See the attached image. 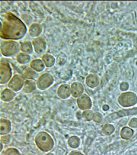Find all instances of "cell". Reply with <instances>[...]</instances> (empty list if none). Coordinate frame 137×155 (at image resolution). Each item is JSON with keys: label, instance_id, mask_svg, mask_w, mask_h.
I'll return each mask as SVG.
<instances>
[{"label": "cell", "instance_id": "21", "mask_svg": "<svg viewBox=\"0 0 137 155\" xmlns=\"http://www.w3.org/2000/svg\"><path fill=\"white\" fill-rule=\"evenodd\" d=\"M86 84L90 87H94L96 86L98 84L97 77L93 76V75L89 76L86 79Z\"/></svg>", "mask_w": 137, "mask_h": 155}, {"label": "cell", "instance_id": "7", "mask_svg": "<svg viewBox=\"0 0 137 155\" xmlns=\"http://www.w3.org/2000/svg\"><path fill=\"white\" fill-rule=\"evenodd\" d=\"M11 69L8 64L2 63L1 64V84H6L11 79Z\"/></svg>", "mask_w": 137, "mask_h": 155}, {"label": "cell", "instance_id": "22", "mask_svg": "<svg viewBox=\"0 0 137 155\" xmlns=\"http://www.w3.org/2000/svg\"><path fill=\"white\" fill-rule=\"evenodd\" d=\"M17 60L21 64H27L30 60V56L24 53H20L17 56Z\"/></svg>", "mask_w": 137, "mask_h": 155}, {"label": "cell", "instance_id": "12", "mask_svg": "<svg viewBox=\"0 0 137 155\" xmlns=\"http://www.w3.org/2000/svg\"><path fill=\"white\" fill-rule=\"evenodd\" d=\"M11 124L7 119H1V130L0 133L2 135H5L11 131Z\"/></svg>", "mask_w": 137, "mask_h": 155}, {"label": "cell", "instance_id": "3", "mask_svg": "<svg viewBox=\"0 0 137 155\" xmlns=\"http://www.w3.org/2000/svg\"><path fill=\"white\" fill-rule=\"evenodd\" d=\"M1 50L4 56H12L18 52L19 50V46L18 43L15 41H3L2 43Z\"/></svg>", "mask_w": 137, "mask_h": 155}, {"label": "cell", "instance_id": "19", "mask_svg": "<svg viewBox=\"0 0 137 155\" xmlns=\"http://www.w3.org/2000/svg\"><path fill=\"white\" fill-rule=\"evenodd\" d=\"M68 145L72 148H77L79 146L80 144V140L79 138H77V137H72L69 138L68 140Z\"/></svg>", "mask_w": 137, "mask_h": 155}, {"label": "cell", "instance_id": "15", "mask_svg": "<svg viewBox=\"0 0 137 155\" xmlns=\"http://www.w3.org/2000/svg\"><path fill=\"white\" fill-rule=\"evenodd\" d=\"M36 87V84L35 82L31 80H27L24 82L23 91L27 93H30V92L33 91L34 89H35Z\"/></svg>", "mask_w": 137, "mask_h": 155}, {"label": "cell", "instance_id": "1", "mask_svg": "<svg viewBox=\"0 0 137 155\" xmlns=\"http://www.w3.org/2000/svg\"><path fill=\"white\" fill-rule=\"evenodd\" d=\"M2 38L18 40L27 32V27L20 19L11 13H7L2 16Z\"/></svg>", "mask_w": 137, "mask_h": 155}, {"label": "cell", "instance_id": "29", "mask_svg": "<svg viewBox=\"0 0 137 155\" xmlns=\"http://www.w3.org/2000/svg\"><path fill=\"white\" fill-rule=\"evenodd\" d=\"M46 155H53L52 153H49V154H46Z\"/></svg>", "mask_w": 137, "mask_h": 155}, {"label": "cell", "instance_id": "6", "mask_svg": "<svg viewBox=\"0 0 137 155\" xmlns=\"http://www.w3.org/2000/svg\"><path fill=\"white\" fill-rule=\"evenodd\" d=\"M24 80L23 78L19 75H15L8 83V87L14 91H18L24 85Z\"/></svg>", "mask_w": 137, "mask_h": 155}, {"label": "cell", "instance_id": "20", "mask_svg": "<svg viewBox=\"0 0 137 155\" xmlns=\"http://www.w3.org/2000/svg\"><path fill=\"white\" fill-rule=\"evenodd\" d=\"M23 74L24 77H26L27 78L31 79L35 77L36 73L31 69H30V68H26V69H24V71H23Z\"/></svg>", "mask_w": 137, "mask_h": 155}, {"label": "cell", "instance_id": "18", "mask_svg": "<svg viewBox=\"0 0 137 155\" xmlns=\"http://www.w3.org/2000/svg\"><path fill=\"white\" fill-rule=\"evenodd\" d=\"M20 49L24 53H30L32 51V44L30 42H21L20 43Z\"/></svg>", "mask_w": 137, "mask_h": 155}, {"label": "cell", "instance_id": "14", "mask_svg": "<svg viewBox=\"0 0 137 155\" xmlns=\"http://www.w3.org/2000/svg\"><path fill=\"white\" fill-rule=\"evenodd\" d=\"M41 31L42 28L40 25L37 23H33L30 26V29H29V32H30V35L33 36H37L38 35H40Z\"/></svg>", "mask_w": 137, "mask_h": 155}, {"label": "cell", "instance_id": "28", "mask_svg": "<svg viewBox=\"0 0 137 155\" xmlns=\"http://www.w3.org/2000/svg\"><path fill=\"white\" fill-rule=\"evenodd\" d=\"M68 155H84V154H82V153H80V152H77V151H74L71 152Z\"/></svg>", "mask_w": 137, "mask_h": 155}, {"label": "cell", "instance_id": "27", "mask_svg": "<svg viewBox=\"0 0 137 155\" xmlns=\"http://www.w3.org/2000/svg\"><path fill=\"white\" fill-rule=\"evenodd\" d=\"M10 140H11V137L9 135H4L2 137V142L4 143H8L10 142Z\"/></svg>", "mask_w": 137, "mask_h": 155}, {"label": "cell", "instance_id": "16", "mask_svg": "<svg viewBox=\"0 0 137 155\" xmlns=\"http://www.w3.org/2000/svg\"><path fill=\"white\" fill-rule=\"evenodd\" d=\"M30 67L33 69L37 71H41L45 68V66H44V64H43V61L40 60H33L30 64Z\"/></svg>", "mask_w": 137, "mask_h": 155}, {"label": "cell", "instance_id": "25", "mask_svg": "<svg viewBox=\"0 0 137 155\" xmlns=\"http://www.w3.org/2000/svg\"><path fill=\"white\" fill-rule=\"evenodd\" d=\"M82 118L87 121H90L92 119H94V113H93L91 110H89L84 111V112L82 113Z\"/></svg>", "mask_w": 137, "mask_h": 155}, {"label": "cell", "instance_id": "24", "mask_svg": "<svg viewBox=\"0 0 137 155\" xmlns=\"http://www.w3.org/2000/svg\"><path fill=\"white\" fill-rule=\"evenodd\" d=\"M3 155H21L17 149L15 148H8L5 151Z\"/></svg>", "mask_w": 137, "mask_h": 155}, {"label": "cell", "instance_id": "9", "mask_svg": "<svg viewBox=\"0 0 137 155\" xmlns=\"http://www.w3.org/2000/svg\"><path fill=\"white\" fill-rule=\"evenodd\" d=\"M33 45L35 51L37 53H41L46 48V43L41 38H37L33 41Z\"/></svg>", "mask_w": 137, "mask_h": 155}, {"label": "cell", "instance_id": "17", "mask_svg": "<svg viewBox=\"0 0 137 155\" xmlns=\"http://www.w3.org/2000/svg\"><path fill=\"white\" fill-rule=\"evenodd\" d=\"M42 60H43V61L45 63L46 66L48 67H50L54 64V61H55L54 58L50 54L43 55Z\"/></svg>", "mask_w": 137, "mask_h": 155}, {"label": "cell", "instance_id": "5", "mask_svg": "<svg viewBox=\"0 0 137 155\" xmlns=\"http://www.w3.org/2000/svg\"><path fill=\"white\" fill-rule=\"evenodd\" d=\"M53 77L50 74H44L37 80L36 85L40 90H45L53 84Z\"/></svg>", "mask_w": 137, "mask_h": 155}, {"label": "cell", "instance_id": "10", "mask_svg": "<svg viewBox=\"0 0 137 155\" xmlns=\"http://www.w3.org/2000/svg\"><path fill=\"white\" fill-rule=\"evenodd\" d=\"M71 91V94L73 96L75 97V98H77V97H79L80 96L82 95L83 91H84V89H83V86L82 84L80 83H73L70 88Z\"/></svg>", "mask_w": 137, "mask_h": 155}, {"label": "cell", "instance_id": "23", "mask_svg": "<svg viewBox=\"0 0 137 155\" xmlns=\"http://www.w3.org/2000/svg\"><path fill=\"white\" fill-rule=\"evenodd\" d=\"M132 134H133V130L128 127H124L121 131V137L125 139L129 138Z\"/></svg>", "mask_w": 137, "mask_h": 155}, {"label": "cell", "instance_id": "8", "mask_svg": "<svg viewBox=\"0 0 137 155\" xmlns=\"http://www.w3.org/2000/svg\"><path fill=\"white\" fill-rule=\"evenodd\" d=\"M77 102L78 107L82 110H88L91 107V101L90 97L85 94L80 96L77 98Z\"/></svg>", "mask_w": 137, "mask_h": 155}, {"label": "cell", "instance_id": "11", "mask_svg": "<svg viewBox=\"0 0 137 155\" xmlns=\"http://www.w3.org/2000/svg\"><path fill=\"white\" fill-rule=\"evenodd\" d=\"M71 91L70 87L68 85H61L57 90V94L62 99H66L70 96Z\"/></svg>", "mask_w": 137, "mask_h": 155}, {"label": "cell", "instance_id": "2", "mask_svg": "<svg viewBox=\"0 0 137 155\" xmlns=\"http://www.w3.org/2000/svg\"><path fill=\"white\" fill-rule=\"evenodd\" d=\"M35 142L37 147L44 152L50 151L54 145L52 138L46 132L38 133L36 137Z\"/></svg>", "mask_w": 137, "mask_h": 155}, {"label": "cell", "instance_id": "4", "mask_svg": "<svg viewBox=\"0 0 137 155\" xmlns=\"http://www.w3.org/2000/svg\"><path fill=\"white\" fill-rule=\"evenodd\" d=\"M119 101L121 105L128 107L135 105L137 101V98L133 93H125L119 96Z\"/></svg>", "mask_w": 137, "mask_h": 155}, {"label": "cell", "instance_id": "30", "mask_svg": "<svg viewBox=\"0 0 137 155\" xmlns=\"http://www.w3.org/2000/svg\"><path fill=\"white\" fill-rule=\"evenodd\" d=\"M28 155H34V154H28Z\"/></svg>", "mask_w": 137, "mask_h": 155}, {"label": "cell", "instance_id": "26", "mask_svg": "<svg viewBox=\"0 0 137 155\" xmlns=\"http://www.w3.org/2000/svg\"><path fill=\"white\" fill-rule=\"evenodd\" d=\"M110 129H114V127L113 126H111L110 125H106L105 127H104V133H105L107 134H110V133H111L113 130H110Z\"/></svg>", "mask_w": 137, "mask_h": 155}, {"label": "cell", "instance_id": "13", "mask_svg": "<svg viewBox=\"0 0 137 155\" xmlns=\"http://www.w3.org/2000/svg\"><path fill=\"white\" fill-rule=\"evenodd\" d=\"M16 96V94L12 92L11 89H6L1 94V98L3 101H9L14 98V96Z\"/></svg>", "mask_w": 137, "mask_h": 155}]
</instances>
